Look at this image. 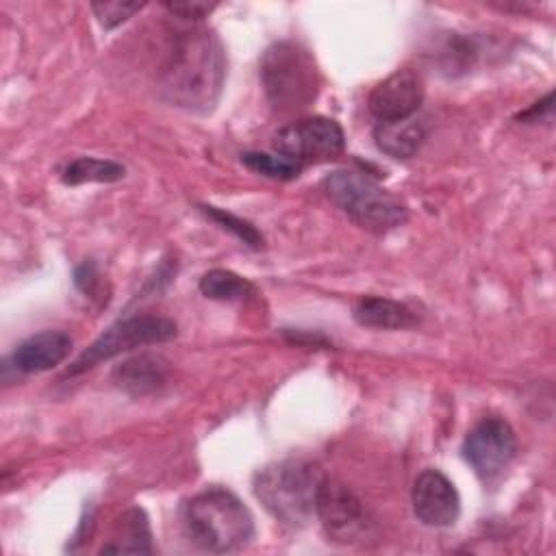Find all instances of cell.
<instances>
[{
    "label": "cell",
    "instance_id": "6da1fadb",
    "mask_svg": "<svg viewBox=\"0 0 556 556\" xmlns=\"http://www.w3.org/2000/svg\"><path fill=\"white\" fill-rule=\"evenodd\" d=\"M226 78L224 48L217 35L195 26L180 30L161 70V91L176 106L211 111L219 100Z\"/></svg>",
    "mask_w": 556,
    "mask_h": 556
},
{
    "label": "cell",
    "instance_id": "7a4b0ae2",
    "mask_svg": "<svg viewBox=\"0 0 556 556\" xmlns=\"http://www.w3.org/2000/svg\"><path fill=\"white\" fill-rule=\"evenodd\" d=\"M182 526L193 545L213 554L237 552L254 536L250 508L224 486H208L187 500Z\"/></svg>",
    "mask_w": 556,
    "mask_h": 556
},
{
    "label": "cell",
    "instance_id": "3957f363",
    "mask_svg": "<svg viewBox=\"0 0 556 556\" xmlns=\"http://www.w3.org/2000/svg\"><path fill=\"white\" fill-rule=\"evenodd\" d=\"M324 471L302 458L265 465L254 476V495L265 510L285 526L302 528L315 515V500Z\"/></svg>",
    "mask_w": 556,
    "mask_h": 556
},
{
    "label": "cell",
    "instance_id": "277c9868",
    "mask_svg": "<svg viewBox=\"0 0 556 556\" xmlns=\"http://www.w3.org/2000/svg\"><path fill=\"white\" fill-rule=\"evenodd\" d=\"M261 83L274 109L293 113L317 98L319 72L306 48L285 39L263 52Z\"/></svg>",
    "mask_w": 556,
    "mask_h": 556
},
{
    "label": "cell",
    "instance_id": "5b68a950",
    "mask_svg": "<svg viewBox=\"0 0 556 556\" xmlns=\"http://www.w3.org/2000/svg\"><path fill=\"white\" fill-rule=\"evenodd\" d=\"M326 195L358 226L371 232H389L402 226L408 208L376 180L352 169H334L324 178Z\"/></svg>",
    "mask_w": 556,
    "mask_h": 556
},
{
    "label": "cell",
    "instance_id": "8992f818",
    "mask_svg": "<svg viewBox=\"0 0 556 556\" xmlns=\"http://www.w3.org/2000/svg\"><path fill=\"white\" fill-rule=\"evenodd\" d=\"M176 324L159 315H132L109 326L78 358L67 367L65 376H78L93 369L102 361H109L122 352H128L148 343H163L176 337Z\"/></svg>",
    "mask_w": 556,
    "mask_h": 556
},
{
    "label": "cell",
    "instance_id": "52a82bcc",
    "mask_svg": "<svg viewBox=\"0 0 556 556\" xmlns=\"http://www.w3.org/2000/svg\"><path fill=\"white\" fill-rule=\"evenodd\" d=\"M345 146L343 128L330 117H302L282 126L274 137L278 154L295 161H324L337 156Z\"/></svg>",
    "mask_w": 556,
    "mask_h": 556
},
{
    "label": "cell",
    "instance_id": "ba28073f",
    "mask_svg": "<svg viewBox=\"0 0 556 556\" xmlns=\"http://www.w3.org/2000/svg\"><path fill=\"white\" fill-rule=\"evenodd\" d=\"M315 515L319 517L326 536L341 545L361 541L369 530V519L361 500L343 482L328 476H324L319 484Z\"/></svg>",
    "mask_w": 556,
    "mask_h": 556
},
{
    "label": "cell",
    "instance_id": "9c48e42d",
    "mask_svg": "<svg viewBox=\"0 0 556 556\" xmlns=\"http://www.w3.org/2000/svg\"><path fill=\"white\" fill-rule=\"evenodd\" d=\"M460 452L467 465L482 480H491L515 458L517 437L508 421L500 417H484L467 432Z\"/></svg>",
    "mask_w": 556,
    "mask_h": 556
},
{
    "label": "cell",
    "instance_id": "30bf717a",
    "mask_svg": "<svg viewBox=\"0 0 556 556\" xmlns=\"http://www.w3.org/2000/svg\"><path fill=\"white\" fill-rule=\"evenodd\" d=\"M410 504L415 517L430 528H447L460 515V495L439 469H426L415 478Z\"/></svg>",
    "mask_w": 556,
    "mask_h": 556
},
{
    "label": "cell",
    "instance_id": "8fae6325",
    "mask_svg": "<svg viewBox=\"0 0 556 556\" xmlns=\"http://www.w3.org/2000/svg\"><path fill=\"white\" fill-rule=\"evenodd\" d=\"M421 100L424 83L419 74L410 67H402L371 89L367 106L378 122H397L413 117L421 106Z\"/></svg>",
    "mask_w": 556,
    "mask_h": 556
},
{
    "label": "cell",
    "instance_id": "7c38bea8",
    "mask_svg": "<svg viewBox=\"0 0 556 556\" xmlns=\"http://www.w3.org/2000/svg\"><path fill=\"white\" fill-rule=\"evenodd\" d=\"M72 352V337L61 330H43L28 339H24L13 356L11 363L22 374H41L56 365H61Z\"/></svg>",
    "mask_w": 556,
    "mask_h": 556
},
{
    "label": "cell",
    "instance_id": "4fadbf2b",
    "mask_svg": "<svg viewBox=\"0 0 556 556\" xmlns=\"http://www.w3.org/2000/svg\"><path fill=\"white\" fill-rule=\"evenodd\" d=\"M169 365L159 354H137L113 369V382L128 395L141 397L161 391L167 384Z\"/></svg>",
    "mask_w": 556,
    "mask_h": 556
},
{
    "label": "cell",
    "instance_id": "5bb4252c",
    "mask_svg": "<svg viewBox=\"0 0 556 556\" xmlns=\"http://www.w3.org/2000/svg\"><path fill=\"white\" fill-rule=\"evenodd\" d=\"M426 139V128L419 119L406 117L397 122H378L374 128V143L391 159H410Z\"/></svg>",
    "mask_w": 556,
    "mask_h": 556
},
{
    "label": "cell",
    "instance_id": "9a60e30c",
    "mask_svg": "<svg viewBox=\"0 0 556 556\" xmlns=\"http://www.w3.org/2000/svg\"><path fill=\"white\" fill-rule=\"evenodd\" d=\"M354 319L361 326L384 330H402L417 324L415 313L406 304L389 298H363L354 306Z\"/></svg>",
    "mask_w": 556,
    "mask_h": 556
},
{
    "label": "cell",
    "instance_id": "2e32d148",
    "mask_svg": "<svg viewBox=\"0 0 556 556\" xmlns=\"http://www.w3.org/2000/svg\"><path fill=\"white\" fill-rule=\"evenodd\" d=\"M117 543L102 545L104 552H115V554H150L152 552V534H150V523L148 517L141 508H130L124 513L119 521V534L115 539Z\"/></svg>",
    "mask_w": 556,
    "mask_h": 556
},
{
    "label": "cell",
    "instance_id": "e0dca14e",
    "mask_svg": "<svg viewBox=\"0 0 556 556\" xmlns=\"http://www.w3.org/2000/svg\"><path fill=\"white\" fill-rule=\"evenodd\" d=\"M200 293L208 300H222V302H232V300H245L248 295L254 293V285L230 271V269H208L198 285Z\"/></svg>",
    "mask_w": 556,
    "mask_h": 556
},
{
    "label": "cell",
    "instance_id": "ac0fdd59",
    "mask_svg": "<svg viewBox=\"0 0 556 556\" xmlns=\"http://www.w3.org/2000/svg\"><path fill=\"white\" fill-rule=\"evenodd\" d=\"M124 178V165L111 159L80 156L74 159L61 174L65 185H83V182H115Z\"/></svg>",
    "mask_w": 556,
    "mask_h": 556
},
{
    "label": "cell",
    "instance_id": "d6986e66",
    "mask_svg": "<svg viewBox=\"0 0 556 556\" xmlns=\"http://www.w3.org/2000/svg\"><path fill=\"white\" fill-rule=\"evenodd\" d=\"M241 161L256 174H263L274 180H293L302 172V165L282 156V154H267V152H243Z\"/></svg>",
    "mask_w": 556,
    "mask_h": 556
},
{
    "label": "cell",
    "instance_id": "ffe728a7",
    "mask_svg": "<svg viewBox=\"0 0 556 556\" xmlns=\"http://www.w3.org/2000/svg\"><path fill=\"white\" fill-rule=\"evenodd\" d=\"M202 208V213L208 217V219H213L217 226H222L224 230H228V232H232L237 239H241L245 245H250V248H261L263 245V237H261V232L250 224V222H245V219H241V217H237V215H232V213H228V211H224V208H217V206H208V204H204V206H200Z\"/></svg>",
    "mask_w": 556,
    "mask_h": 556
},
{
    "label": "cell",
    "instance_id": "44dd1931",
    "mask_svg": "<svg viewBox=\"0 0 556 556\" xmlns=\"http://www.w3.org/2000/svg\"><path fill=\"white\" fill-rule=\"evenodd\" d=\"M143 9V2H119V0H111V2H93L91 11L98 17L100 26L111 30L119 24H124L128 17H132L137 11Z\"/></svg>",
    "mask_w": 556,
    "mask_h": 556
},
{
    "label": "cell",
    "instance_id": "7402d4cb",
    "mask_svg": "<svg viewBox=\"0 0 556 556\" xmlns=\"http://www.w3.org/2000/svg\"><path fill=\"white\" fill-rule=\"evenodd\" d=\"M217 4L215 2H167L165 9L172 13V15H178L180 20H191V22H198L202 17H206Z\"/></svg>",
    "mask_w": 556,
    "mask_h": 556
},
{
    "label": "cell",
    "instance_id": "603a6c76",
    "mask_svg": "<svg viewBox=\"0 0 556 556\" xmlns=\"http://www.w3.org/2000/svg\"><path fill=\"white\" fill-rule=\"evenodd\" d=\"M74 282H76V287H78L80 291L91 293V291H93V287L98 285L96 267H93L91 263H83V265L76 269V274H74Z\"/></svg>",
    "mask_w": 556,
    "mask_h": 556
}]
</instances>
